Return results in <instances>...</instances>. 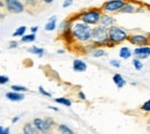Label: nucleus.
Listing matches in <instances>:
<instances>
[{
  "instance_id": "1",
  "label": "nucleus",
  "mask_w": 150,
  "mask_h": 134,
  "mask_svg": "<svg viewBox=\"0 0 150 134\" xmlns=\"http://www.w3.org/2000/svg\"><path fill=\"white\" fill-rule=\"evenodd\" d=\"M72 35H73V39L81 43H86L91 40L93 29L90 28L89 24L79 20V21L72 22Z\"/></svg>"
},
{
  "instance_id": "2",
  "label": "nucleus",
  "mask_w": 150,
  "mask_h": 134,
  "mask_svg": "<svg viewBox=\"0 0 150 134\" xmlns=\"http://www.w3.org/2000/svg\"><path fill=\"white\" fill-rule=\"evenodd\" d=\"M91 43L95 46H104L110 45L109 42V28L98 24L93 28V35H91Z\"/></svg>"
},
{
  "instance_id": "3",
  "label": "nucleus",
  "mask_w": 150,
  "mask_h": 134,
  "mask_svg": "<svg viewBox=\"0 0 150 134\" xmlns=\"http://www.w3.org/2000/svg\"><path fill=\"white\" fill-rule=\"evenodd\" d=\"M102 16V9L99 8H90L81 14L77 15V20L89 24V26H97L99 23V20Z\"/></svg>"
},
{
  "instance_id": "4",
  "label": "nucleus",
  "mask_w": 150,
  "mask_h": 134,
  "mask_svg": "<svg viewBox=\"0 0 150 134\" xmlns=\"http://www.w3.org/2000/svg\"><path fill=\"white\" fill-rule=\"evenodd\" d=\"M128 37H129L128 33L120 27L112 26L109 28V42H110L109 46H113L119 43H122L124 40L128 39Z\"/></svg>"
},
{
  "instance_id": "5",
  "label": "nucleus",
  "mask_w": 150,
  "mask_h": 134,
  "mask_svg": "<svg viewBox=\"0 0 150 134\" xmlns=\"http://www.w3.org/2000/svg\"><path fill=\"white\" fill-rule=\"evenodd\" d=\"M125 4H126L125 0H108L103 4L100 9L105 13H117L121 11Z\"/></svg>"
},
{
  "instance_id": "6",
  "label": "nucleus",
  "mask_w": 150,
  "mask_h": 134,
  "mask_svg": "<svg viewBox=\"0 0 150 134\" xmlns=\"http://www.w3.org/2000/svg\"><path fill=\"white\" fill-rule=\"evenodd\" d=\"M34 124L36 125V127L39 130V132L49 133L50 131H52L54 123H53V120L51 118H45V119H43V118H35L34 119Z\"/></svg>"
},
{
  "instance_id": "7",
  "label": "nucleus",
  "mask_w": 150,
  "mask_h": 134,
  "mask_svg": "<svg viewBox=\"0 0 150 134\" xmlns=\"http://www.w3.org/2000/svg\"><path fill=\"white\" fill-rule=\"evenodd\" d=\"M5 5L6 9L13 14H20L24 11V5L20 0H5Z\"/></svg>"
},
{
  "instance_id": "8",
  "label": "nucleus",
  "mask_w": 150,
  "mask_h": 134,
  "mask_svg": "<svg viewBox=\"0 0 150 134\" xmlns=\"http://www.w3.org/2000/svg\"><path fill=\"white\" fill-rule=\"evenodd\" d=\"M129 43L136 45V46H143L150 43V38L148 35H141V34H136V35H131L128 37Z\"/></svg>"
},
{
  "instance_id": "9",
  "label": "nucleus",
  "mask_w": 150,
  "mask_h": 134,
  "mask_svg": "<svg viewBox=\"0 0 150 134\" xmlns=\"http://www.w3.org/2000/svg\"><path fill=\"white\" fill-rule=\"evenodd\" d=\"M133 55L136 58H140L141 60L142 59H147V58L150 57V46H147V45L137 46L133 51Z\"/></svg>"
},
{
  "instance_id": "10",
  "label": "nucleus",
  "mask_w": 150,
  "mask_h": 134,
  "mask_svg": "<svg viewBox=\"0 0 150 134\" xmlns=\"http://www.w3.org/2000/svg\"><path fill=\"white\" fill-rule=\"evenodd\" d=\"M99 24L106 27V28H110L112 26H115V19L111 16L110 14L105 13V14H102L100 16V20H99Z\"/></svg>"
},
{
  "instance_id": "11",
  "label": "nucleus",
  "mask_w": 150,
  "mask_h": 134,
  "mask_svg": "<svg viewBox=\"0 0 150 134\" xmlns=\"http://www.w3.org/2000/svg\"><path fill=\"white\" fill-rule=\"evenodd\" d=\"M5 97H6L7 99L12 101V102H20V101H22V99L24 98V95H23L22 93H18V91L12 90V91L6 93V94H5Z\"/></svg>"
},
{
  "instance_id": "12",
  "label": "nucleus",
  "mask_w": 150,
  "mask_h": 134,
  "mask_svg": "<svg viewBox=\"0 0 150 134\" xmlns=\"http://www.w3.org/2000/svg\"><path fill=\"white\" fill-rule=\"evenodd\" d=\"M73 69L75 72H80V73H83L87 71V64L83 61V60H80V59H75L73 61Z\"/></svg>"
},
{
  "instance_id": "13",
  "label": "nucleus",
  "mask_w": 150,
  "mask_h": 134,
  "mask_svg": "<svg viewBox=\"0 0 150 134\" xmlns=\"http://www.w3.org/2000/svg\"><path fill=\"white\" fill-rule=\"evenodd\" d=\"M22 131H23V133L24 134H37V133H39V130L36 127V125L34 124V121H33V123H27V124L23 126Z\"/></svg>"
},
{
  "instance_id": "14",
  "label": "nucleus",
  "mask_w": 150,
  "mask_h": 134,
  "mask_svg": "<svg viewBox=\"0 0 150 134\" xmlns=\"http://www.w3.org/2000/svg\"><path fill=\"white\" fill-rule=\"evenodd\" d=\"M89 53L95 58H99V57H104V56H106V51H105L102 46H95V45L93 49L89 50Z\"/></svg>"
},
{
  "instance_id": "15",
  "label": "nucleus",
  "mask_w": 150,
  "mask_h": 134,
  "mask_svg": "<svg viewBox=\"0 0 150 134\" xmlns=\"http://www.w3.org/2000/svg\"><path fill=\"white\" fill-rule=\"evenodd\" d=\"M113 82L117 86V88H119V89H121V88H124L126 86V80L122 77L121 74H119V73H117V74L113 75Z\"/></svg>"
},
{
  "instance_id": "16",
  "label": "nucleus",
  "mask_w": 150,
  "mask_h": 134,
  "mask_svg": "<svg viewBox=\"0 0 150 134\" xmlns=\"http://www.w3.org/2000/svg\"><path fill=\"white\" fill-rule=\"evenodd\" d=\"M132 55H133V51H132L129 48H127V46H124V48H121L120 50H119V57L121 58V59H129L132 57Z\"/></svg>"
},
{
  "instance_id": "17",
  "label": "nucleus",
  "mask_w": 150,
  "mask_h": 134,
  "mask_svg": "<svg viewBox=\"0 0 150 134\" xmlns=\"http://www.w3.org/2000/svg\"><path fill=\"white\" fill-rule=\"evenodd\" d=\"M56 28H57V16H51L49 19V21H47V23L45 24L44 29L46 31H53Z\"/></svg>"
},
{
  "instance_id": "18",
  "label": "nucleus",
  "mask_w": 150,
  "mask_h": 134,
  "mask_svg": "<svg viewBox=\"0 0 150 134\" xmlns=\"http://www.w3.org/2000/svg\"><path fill=\"white\" fill-rule=\"evenodd\" d=\"M135 11H136V8L134 7V5H133V4L126 2V4H125V6L121 8L120 13H122V14H131V13H134Z\"/></svg>"
},
{
  "instance_id": "19",
  "label": "nucleus",
  "mask_w": 150,
  "mask_h": 134,
  "mask_svg": "<svg viewBox=\"0 0 150 134\" xmlns=\"http://www.w3.org/2000/svg\"><path fill=\"white\" fill-rule=\"evenodd\" d=\"M28 52H30V53H34V55H36L38 57H43L44 56V53H45V50L44 49H42V48H37V46H30L29 49H28Z\"/></svg>"
},
{
  "instance_id": "20",
  "label": "nucleus",
  "mask_w": 150,
  "mask_h": 134,
  "mask_svg": "<svg viewBox=\"0 0 150 134\" xmlns=\"http://www.w3.org/2000/svg\"><path fill=\"white\" fill-rule=\"evenodd\" d=\"M56 103L58 104H61V105H65V106H71L72 105V101L66 98V97H57L56 99Z\"/></svg>"
},
{
  "instance_id": "21",
  "label": "nucleus",
  "mask_w": 150,
  "mask_h": 134,
  "mask_svg": "<svg viewBox=\"0 0 150 134\" xmlns=\"http://www.w3.org/2000/svg\"><path fill=\"white\" fill-rule=\"evenodd\" d=\"M27 31V27L25 26H22V27H19L14 33H13V37H22V36H24L25 33Z\"/></svg>"
},
{
  "instance_id": "22",
  "label": "nucleus",
  "mask_w": 150,
  "mask_h": 134,
  "mask_svg": "<svg viewBox=\"0 0 150 134\" xmlns=\"http://www.w3.org/2000/svg\"><path fill=\"white\" fill-rule=\"evenodd\" d=\"M132 64H133V66L135 67V69H136V71H141V69L143 68V64H142V61H141V59H140V58L135 57L134 59H133Z\"/></svg>"
},
{
  "instance_id": "23",
  "label": "nucleus",
  "mask_w": 150,
  "mask_h": 134,
  "mask_svg": "<svg viewBox=\"0 0 150 134\" xmlns=\"http://www.w3.org/2000/svg\"><path fill=\"white\" fill-rule=\"evenodd\" d=\"M35 40H36V35L33 34V33L22 36V42L23 43H31V42H35Z\"/></svg>"
},
{
  "instance_id": "24",
  "label": "nucleus",
  "mask_w": 150,
  "mask_h": 134,
  "mask_svg": "<svg viewBox=\"0 0 150 134\" xmlns=\"http://www.w3.org/2000/svg\"><path fill=\"white\" fill-rule=\"evenodd\" d=\"M58 130H59L62 134H72L73 133V131H72L67 125H65V124H60V125L58 126Z\"/></svg>"
},
{
  "instance_id": "25",
  "label": "nucleus",
  "mask_w": 150,
  "mask_h": 134,
  "mask_svg": "<svg viewBox=\"0 0 150 134\" xmlns=\"http://www.w3.org/2000/svg\"><path fill=\"white\" fill-rule=\"evenodd\" d=\"M11 89L14 90V91H18V93H25V91H28V88H27V87H24V86H19V84H13V86L11 87Z\"/></svg>"
},
{
  "instance_id": "26",
  "label": "nucleus",
  "mask_w": 150,
  "mask_h": 134,
  "mask_svg": "<svg viewBox=\"0 0 150 134\" xmlns=\"http://www.w3.org/2000/svg\"><path fill=\"white\" fill-rule=\"evenodd\" d=\"M141 110H142V111H144V112H150V99L146 101V102L142 104Z\"/></svg>"
},
{
  "instance_id": "27",
  "label": "nucleus",
  "mask_w": 150,
  "mask_h": 134,
  "mask_svg": "<svg viewBox=\"0 0 150 134\" xmlns=\"http://www.w3.org/2000/svg\"><path fill=\"white\" fill-rule=\"evenodd\" d=\"M38 91H39V94H40V95L45 96V97H51V94H50V93H47V91H46L42 86H39V87H38Z\"/></svg>"
},
{
  "instance_id": "28",
  "label": "nucleus",
  "mask_w": 150,
  "mask_h": 134,
  "mask_svg": "<svg viewBox=\"0 0 150 134\" xmlns=\"http://www.w3.org/2000/svg\"><path fill=\"white\" fill-rule=\"evenodd\" d=\"M110 65L113 66V67H115V68H119L120 67V61L117 60V59H111L110 60Z\"/></svg>"
},
{
  "instance_id": "29",
  "label": "nucleus",
  "mask_w": 150,
  "mask_h": 134,
  "mask_svg": "<svg viewBox=\"0 0 150 134\" xmlns=\"http://www.w3.org/2000/svg\"><path fill=\"white\" fill-rule=\"evenodd\" d=\"M8 81H9V77L7 75H1L0 77V83L1 84H6V83H8Z\"/></svg>"
},
{
  "instance_id": "30",
  "label": "nucleus",
  "mask_w": 150,
  "mask_h": 134,
  "mask_svg": "<svg viewBox=\"0 0 150 134\" xmlns=\"http://www.w3.org/2000/svg\"><path fill=\"white\" fill-rule=\"evenodd\" d=\"M71 5H73V0H65L64 4H62V7H64V8H67V7H69Z\"/></svg>"
},
{
  "instance_id": "31",
  "label": "nucleus",
  "mask_w": 150,
  "mask_h": 134,
  "mask_svg": "<svg viewBox=\"0 0 150 134\" xmlns=\"http://www.w3.org/2000/svg\"><path fill=\"white\" fill-rule=\"evenodd\" d=\"M18 46H19V43H18V42H11L9 45H8L9 49H16Z\"/></svg>"
},
{
  "instance_id": "32",
  "label": "nucleus",
  "mask_w": 150,
  "mask_h": 134,
  "mask_svg": "<svg viewBox=\"0 0 150 134\" xmlns=\"http://www.w3.org/2000/svg\"><path fill=\"white\" fill-rule=\"evenodd\" d=\"M0 134H9V128L8 127H6V128L0 127Z\"/></svg>"
},
{
  "instance_id": "33",
  "label": "nucleus",
  "mask_w": 150,
  "mask_h": 134,
  "mask_svg": "<svg viewBox=\"0 0 150 134\" xmlns=\"http://www.w3.org/2000/svg\"><path fill=\"white\" fill-rule=\"evenodd\" d=\"M77 96H79V98L80 99H82V101H86V95H84V93H82V91H79V94H77Z\"/></svg>"
},
{
  "instance_id": "34",
  "label": "nucleus",
  "mask_w": 150,
  "mask_h": 134,
  "mask_svg": "<svg viewBox=\"0 0 150 134\" xmlns=\"http://www.w3.org/2000/svg\"><path fill=\"white\" fill-rule=\"evenodd\" d=\"M30 31H31L33 34L37 33V31H38V27H31V28H30Z\"/></svg>"
},
{
  "instance_id": "35",
  "label": "nucleus",
  "mask_w": 150,
  "mask_h": 134,
  "mask_svg": "<svg viewBox=\"0 0 150 134\" xmlns=\"http://www.w3.org/2000/svg\"><path fill=\"white\" fill-rule=\"evenodd\" d=\"M19 120H20V116H19V117H15V118H13V119H12V124H15V123H18Z\"/></svg>"
},
{
  "instance_id": "36",
  "label": "nucleus",
  "mask_w": 150,
  "mask_h": 134,
  "mask_svg": "<svg viewBox=\"0 0 150 134\" xmlns=\"http://www.w3.org/2000/svg\"><path fill=\"white\" fill-rule=\"evenodd\" d=\"M42 1H43L44 4H47V5H49V4H52L54 0H42Z\"/></svg>"
},
{
  "instance_id": "37",
  "label": "nucleus",
  "mask_w": 150,
  "mask_h": 134,
  "mask_svg": "<svg viewBox=\"0 0 150 134\" xmlns=\"http://www.w3.org/2000/svg\"><path fill=\"white\" fill-rule=\"evenodd\" d=\"M57 53H58V55H62V53H65V51H64V50H58Z\"/></svg>"
},
{
  "instance_id": "38",
  "label": "nucleus",
  "mask_w": 150,
  "mask_h": 134,
  "mask_svg": "<svg viewBox=\"0 0 150 134\" xmlns=\"http://www.w3.org/2000/svg\"><path fill=\"white\" fill-rule=\"evenodd\" d=\"M49 109H51V110H54V111H58V109H57V108H53V106H49Z\"/></svg>"
},
{
  "instance_id": "39",
  "label": "nucleus",
  "mask_w": 150,
  "mask_h": 134,
  "mask_svg": "<svg viewBox=\"0 0 150 134\" xmlns=\"http://www.w3.org/2000/svg\"><path fill=\"white\" fill-rule=\"evenodd\" d=\"M147 130H148V131L150 132V126H148V128H147Z\"/></svg>"
},
{
  "instance_id": "40",
  "label": "nucleus",
  "mask_w": 150,
  "mask_h": 134,
  "mask_svg": "<svg viewBox=\"0 0 150 134\" xmlns=\"http://www.w3.org/2000/svg\"><path fill=\"white\" fill-rule=\"evenodd\" d=\"M148 36H149V38H150V33H149V35H148Z\"/></svg>"
}]
</instances>
